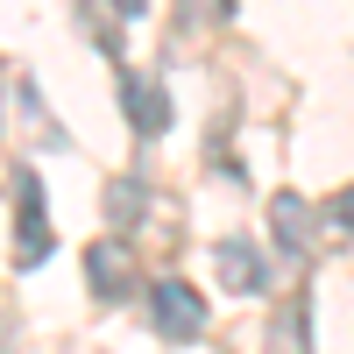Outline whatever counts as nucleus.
I'll list each match as a JSON object with an SVG mask.
<instances>
[{"instance_id":"f257e3e1","label":"nucleus","mask_w":354,"mask_h":354,"mask_svg":"<svg viewBox=\"0 0 354 354\" xmlns=\"http://www.w3.org/2000/svg\"><path fill=\"white\" fill-rule=\"evenodd\" d=\"M85 283H93L106 305H121V298L142 290V255H135L128 234H100V241H85Z\"/></svg>"},{"instance_id":"f03ea898","label":"nucleus","mask_w":354,"mask_h":354,"mask_svg":"<svg viewBox=\"0 0 354 354\" xmlns=\"http://www.w3.org/2000/svg\"><path fill=\"white\" fill-rule=\"evenodd\" d=\"M149 319H156V333L170 347H185V340L205 333V298H198L185 277H163V283H149Z\"/></svg>"},{"instance_id":"7ed1b4c3","label":"nucleus","mask_w":354,"mask_h":354,"mask_svg":"<svg viewBox=\"0 0 354 354\" xmlns=\"http://www.w3.org/2000/svg\"><path fill=\"white\" fill-rule=\"evenodd\" d=\"M213 270H220V290H234V298H262V290H270V255H262L248 234H220Z\"/></svg>"},{"instance_id":"20e7f679","label":"nucleus","mask_w":354,"mask_h":354,"mask_svg":"<svg viewBox=\"0 0 354 354\" xmlns=\"http://www.w3.org/2000/svg\"><path fill=\"white\" fill-rule=\"evenodd\" d=\"M21 213H15V270H36L50 262V213H43V177L21 170Z\"/></svg>"},{"instance_id":"39448f33","label":"nucleus","mask_w":354,"mask_h":354,"mask_svg":"<svg viewBox=\"0 0 354 354\" xmlns=\"http://www.w3.org/2000/svg\"><path fill=\"white\" fill-rule=\"evenodd\" d=\"M121 106H128V128H135V135H163V128H170V100H163V85L142 78V71L121 78Z\"/></svg>"},{"instance_id":"423d86ee","label":"nucleus","mask_w":354,"mask_h":354,"mask_svg":"<svg viewBox=\"0 0 354 354\" xmlns=\"http://www.w3.org/2000/svg\"><path fill=\"white\" fill-rule=\"evenodd\" d=\"M270 227H277V241H283L290 255H305V248H312V227H319L312 205H305V192H277V198H270Z\"/></svg>"},{"instance_id":"0eeeda50","label":"nucleus","mask_w":354,"mask_h":354,"mask_svg":"<svg viewBox=\"0 0 354 354\" xmlns=\"http://www.w3.org/2000/svg\"><path fill=\"white\" fill-rule=\"evenodd\" d=\"M277 354H312V298H290L283 312H277Z\"/></svg>"},{"instance_id":"6e6552de","label":"nucleus","mask_w":354,"mask_h":354,"mask_svg":"<svg viewBox=\"0 0 354 354\" xmlns=\"http://www.w3.org/2000/svg\"><path fill=\"white\" fill-rule=\"evenodd\" d=\"M142 205H149V185H142V177H113V185H106V220H113V234H121Z\"/></svg>"},{"instance_id":"1a4fd4ad","label":"nucleus","mask_w":354,"mask_h":354,"mask_svg":"<svg viewBox=\"0 0 354 354\" xmlns=\"http://www.w3.org/2000/svg\"><path fill=\"white\" fill-rule=\"evenodd\" d=\"M319 234H326L333 248H347V241H354V185H347L340 198H326V213H319Z\"/></svg>"},{"instance_id":"9d476101","label":"nucleus","mask_w":354,"mask_h":354,"mask_svg":"<svg viewBox=\"0 0 354 354\" xmlns=\"http://www.w3.org/2000/svg\"><path fill=\"white\" fill-rule=\"evenodd\" d=\"M8 333H15V326H8V319H0V340H8ZM0 354H8V347H0Z\"/></svg>"}]
</instances>
